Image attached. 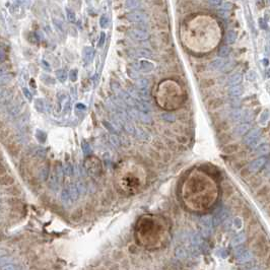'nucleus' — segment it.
I'll return each mask as SVG.
<instances>
[{
    "label": "nucleus",
    "instance_id": "nucleus-1",
    "mask_svg": "<svg viewBox=\"0 0 270 270\" xmlns=\"http://www.w3.org/2000/svg\"><path fill=\"white\" fill-rule=\"evenodd\" d=\"M60 169L56 170V172H53L51 174L50 179L48 181V186L52 191L56 192L59 189V183H60Z\"/></svg>",
    "mask_w": 270,
    "mask_h": 270
},
{
    "label": "nucleus",
    "instance_id": "nucleus-2",
    "mask_svg": "<svg viewBox=\"0 0 270 270\" xmlns=\"http://www.w3.org/2000/svg\"><path fill=\"white\" fill-rule=\"evenodd\" d=\"M259 136H260V129H258V128L253 129V130H251L250 132L247 133L246 136H245V139H244V141H245L246 144L251 145L254 141L258 140Z\"/></svg>",
    "mask_w": 270,
    "mask_h": 270
},
{
    "label": "nucleus",
    "instance_id": "nucleus-3",
    "mask_svg": "<svg viewBox=\"0 0 270 270\" xmlns=\"http://www.w3.org/2000/svg\"><path fill=\"white\" fill-rule=\"evenodd\" d=\"M265 164H266V158L265 157H260V158H258V160L254 161H252V163L250 164L249 171H250V172H252V173L258 172V171L261 169V168L264 166Z\"/></svg>",
    "mask_w": 270,
    "mask_h": 270
},
{
    "label": "nucleus",
    "instance_id": "nucleus-4",
    "mask_svg": "<svg viewBox=\"0 0 270 270\" xmlns=\"http://www.w3.org/2000/svg\"><path fill=\"white\" fill-rule=\"evenodd\" d=\"M67 191L69 193V195H70L72 202L77 201L79 198V191H78L77 187H76V185H69V187L67 188Z\"/></svg>",
    "mask_w": 270,
    "mask_h": 270
},
{
    "label": "nucleus",
    "instance_id": "nucleus-5",
    "mask_svg": "<svg viewBox=\"0 0 270 270\" xmlns=\"http://www.w3.org/2000/svg\"><path fill=\"white\" fill-rule=\"evenodd\" d=\"M61 201L63 203V205H65L66 207H69V206L73 203V202H72L71 198H70V195H69L67 189H64L61 192Z\"/></svg>",
    "mask_w": 270,
    "mask_h": 270
},
{
    "label": "nucleus",
    "instance_id": "nucleus-6",
    "mask_svg": "<svg viewBox=\"0 0 270 270\" xmlns=\"http://www.w3.org/2000/svg\"><path fill=\"white\" fill-rule=\"evenodd\" d=\"M237 259H238V261L241 263L249 262L250 260L252 259V254H251L250 252H248V251H246V250H244L243 252H241L239 255L237 256Z\"/></svg>",
    "mask_w": 270,
    "mask_h": 270
},
{
    "label": "nucleus",
    "instance_id": "nucleus-7",
    "mask_svg": "<svg viewBox=\"0 0 270 270\" xmlns=\"http://www.w3.org/2000/svg\"><path fill=\"white\" fill-rule=\"evenodd\" d=\"M227 216V212H225V210L224 208L220 209V211H217L216 213L214 214V216L212 217V220H213V222L215 225H217L220 222H221L222 220H224V218Z\"/></svg>",
    "mask_w": 270,
    "mask_h": 270
},
{
    "label": "nucleus",
    "instance_id": "nucleus-8",
    "mask_svg": "<svg viewBox=\"0 0 270 270\" xmlns=\"http://www.w3.org/2000/svg\"><path fill=\"white\" fill-rule=\"evenodd\" d=\"M243 93H244V87H242V85H240V84L233 85V87L230 88V94H231V96L238 97V96L243 94Z\"/></svg>",
    "mask_w": 270,
    "mask_h": 270
},
{
    "label": "nucleus",
    "instance_id": "nucleus-9",
    "mask_svg": "<svg viewBox=\"0 0 270 270\" xmlns=\"http://www.w3.org/2000/svg\"><path fill=\"white\" fill-rule=\"evenodd\" d=\"M200 222H201V224L203 225V227L210 228L212 227V224H213V220H212V216H210V215H204V216L201 217Z\"/></svg>",
    "mask_w": 270,
    "mask_h": 270
},
{
    "label": "nucleus",
    "instance_id": "nucleus-10",
    "mask_svg": "<svg viewBox=\"0 0 270 270\" xmlns=\"http://www.w3.org/2000/svg\"><path fill=\"white\" fill-rule=\"evenodd\" d=\"M248 130H249V125H248V124H242V125H239L237 127L236 130H235V133H236L237 135L241 136L247 133Z\"/></svg>",
    "mask_w": 270,
    "mask_h": 270
},
{
    "label": "nucleus",
    "instance_id": "nucleus-11",
    "mask_svg": "<svg viewBox=\"0 0 270 270\" xmlns=\"http://www.w3.org/2000/svg\"><path fill=\"white\" fill-rule=\"evenodd\" d=\"M241 81H242V75L241 74H235L228 78V84L230 85L239 84Z\"/></svg>",
    "mask_w": 270,
    "mask_h": 270
},
{
    "label": "nucleus",
    "instance_id": "nucleus-12",
    "mask_svg": "<svg viewBox=\"0 0 270 270\" xmlns=\"http://www.w3.org/2000/svg\"><path fill=\"white\" fill-rule=\"evenodd\" d=\"M62 172L66 177H70L73 175V167L71 166V164H66L64 165V167H63Z\"/></svg>",
    "mask_w": 270,
    "mask_h": 270
},
{
    "label": "nucleus",
    "instance_id": "nucleus-13",
    "mask_svg": "<svg viewBox=\"0 0 270 270\" xmlns=\"http://www.w3.org/2000/svg\"><path fill=\"white\" fill-rule=\"evenodd\" d=\"M224 60H222V59H215V60H213V61L211 62V64H210V66H211V68L212 69H220V68H221L222 66L224 65Z\"/></svg>",
    "mask_w": 270,
    "mask_h": 270
},
{
    "label": "nucleus",
    "instance_id": "nucleus-14",
    "mask_svg": "<svg viewBox=\"0 0 270 270\" xmlns=\"http://www.w3.org/2000/svg\"><path fill=\"white\" fill-rule=\"evenodd\" d=\"M237 40V34L235 31H228L225 36V42L227 44H233Z\"/></svg>",
    "mask_w": 270,
    "mask_h": 270
},
{
    "label": "nucleus",
    "instance_id": "nucleus-15",
    "mask_svg": "<svg viewBox=\"0 0 270 270\" xmlns=\"http://www.w3.org/2000/svg\"><path fill=\"white\" fill-rule=\"evenodd\" d=\"M35 108L37 109V111L39 112H44V109H45V102L41 98H37L35 101Z\"/></svg>",
    "mask_w": 270,
    "mask_h": 270
},
{
    "label": "nucleus",
    "instance_id": "nucleus-16",
    "mask_svg": "<svg viewBox=\"0 0 270 270\" xmlns=\"http://www.w3.org/2000/svg\"><path fill=\"white\" fill-rule=\"evenodd\" d=\"M269 151H270V145H268V144H263V145H261V146H259L258 149H257V153L260 155L267 154Z\"/></svg>",
    "mask_w": 270,
    "mask_h": 270
},
{
    "label": "nucleus",
    "instance_id": "nucleus-17",
    "mask_svg": "<svg viewBox=\"0 0 270 270\" xmlns=\"http://www.w3.org/2000/svg\"><path fill=\"white\" fill-rule=\"evenodd\" d=\"M136 84H137L139 91H145L148 87V80L147 79L142 78V79H140V80H138Z\"/></svg>",
    "mask_w": 270,
    "mask_h": 270
},
{
    "label": "nucleus",
    "instance_id": "nucleus-18",
    "mask_svg": "<svg viewBox=\"0 0 270 270\" xmlns=\"http://www.w3.org/2000/svg\"><path fill=\"white\" fill-rule=\"evenodd\" d=\"M245 239H246V236L244 234H240V235H238V236L235 238L234 239V241H233V245L234 246H238V245H240V244H242L244 241H245Z\"/></svg>",
    "mask_w": 270,
    "mask_h": 270
},
{
    "label": "nucleus",
    "instance_id": "nucleus-19",
    "mask_svg": "<svg viewBox=\"0 0 270 270\" xmlns=\"http://www.w3.org/2000/svg\"><path fill=\"white\" fill-rule=\"evenodd\" d=\"M140 69L142 71H150V70H152V69H153V65L151 64V63H149V62H145V61H143V62H141L140 63Z\"/></svg>",
    "mask_w": 270,
    "mask_h": 270
},
{
    "label": "nucleus",
    "instance_id": "nucleus-20",
    "mask_svg": "<svg viewBox=\"0 0 270 270\" xmlns=\"http://www.w3.org/2000/svg\"><path fill=\"white\" fill-rule=\"evenodd\" d=\"M76 187H77L78 191H79V194L83 195L87 193V186L84 185L83 182H81V181H79V182H77V184H76Z\"/></svg>",
    "mask_w": 270,
    "mask_h": 270
},
{
    "label": "nucleus",
    "instance_id": "nucleus-21",
    "mask_svg": "<svg viewBox=\"0 0 270 270\" xmlns=\"http://www.w3.org/2000/svg\"><path fill=\"white\" fill-rule=\"evenodd\" d=\"M36 137L37 139L39 140L40 142H42V143H44V142L46 141V138H47V135L45 132L41 131V130H38L37 133H36Z\"/></svg>",
    "mask_w": 270,
    "mask_h": 270
},
{
    "label": "nucleus",
    "instance_id": "nucleus-22",
    "mask_svg": "<svg viewBox=\"0 0 270 270\" xmlns=\"http://www.w3.org/2000/svg\"><path fill=\"white\" fill-rule=\"evenodd\" d=\"M231 50L230 48H228L227 46H224L221 47V48L220 49V52H218V55H220V57H227L228 56V54H230Z\"/></svg>",
    "mask_w": 270,
    "mask_h": 270
},
{
    "label": "nucleus",
    "instance_id": "nucleus-23",
    "mask_svg": "<svg viewBox=\"0 0 270 270\" xmlns=\"http://www.w3.org/2000/svg\"><path fill=\"white\" fill-rule=\"evenodd\" d=\"M81 147H82V151H83V153L85 154V155H87V154H90L91 153V146H90V144L87 143V142H85V141H82V143H81Z\"/></svg>",
    "mask_w": 270,
    "mask_h": 270
},
{
    "label": "nucleus",
    "instance_id": "nucleus-24",
    "mask_svg": "<svg viewBox=\"0 0 270 270\" xmlns=\"http://www.w3.org/2000/svg\"><path fill=\"white\" fill-rule=\"evenodd\" d=\"M57 78L59 79L60 81L61 82H65V80H66V74H65V72H63V71H57Z\"/></svg>",
    "mask_w": 270,
    "mask_h": 270
},
{
    "label": "nucleus",
    "instance_id": "nucleus-25",
    "mask_svg": "<svg viewBox=\"0 0 270 270\" xmlns=\"http://www.w3.org/2000/svg\"><path fill=\"white\" fill-rule=\"evenodd\" d=\"M10 76H6V75H0V85L5 84L7 82L10 81Z\"/></svg>",
    "mask_w": 270,
    "mask_h": 270
},
{
    "label": "nucleus",
    "instance_id": "nucleus-26",
    "mask_svg": "<svg viewBox=\"0 0 270 270\" xmlns=\"http://www.w3.org/2000/svg\"><path fill=\"white\" fill-rule=\"evenodd\" d=\"M134 37L136 38V39L143 40V39H146L147 35L144 33H141V31H136V33H134Z\"/></svg>",
    "mask_w": 270,
    "mask_h": 270
},
{
    "label": "nucleus",
    "instance_id": "nucleus-27",
    "mask_svg": "<svg viewBox=\"0 0 270 270\" xmlns=\"http://www.w3.org/2000/svg\"><path fill=\"white\" fill-rule=\"evenodd\" d=\"M110 140H111V142H112L114 145H116V146H119V145H120L119 138L117 137L116 135H111L110 136Z\"/></svg>",
    "mask_w": 270,
    "mask_h": 270
},
{
    "label": "nucleus",
    "instance_id": "nucleus-28",
    "mask_svg": "<svg viewBox=\"0 0 270 270\" xmlns=\"http://www.w3.org/2000/svg\"><path fill=\"white\" fill-rule=\"evenodd\" d=\"M163 119H165V120H167V121H174L175 120V116L174 115H172V114H168V113H165V114H163Z\"/></svg>",
    "mask_w": 270,
    "mask_h": 270
},
{
    "label": "nucleus",
    "instance_id": "nucleus-29",
    "mask_svg": "<svg viewBox=\"0 0 270 270\" xmlns=\"http://www.w3.org/2000/svg\"><path fill=\"white\" fill-rule=\"evenodd\" d=\"M233 66H234V63H233V62H231V64H230V62H228L227 64H225V63H224V65L222 66V71L227 72L228 70H231Z\"/></svg>",
    "mask_w": 270,
    "mask_h": 270
},
{
    "label": "nucleus",
    "instance_id": "nucleus-30",
    "mask_svg": "<svg viewBox=\"0 0 270 270\" xmlns=\"http://www.w3.org/2000/svg\"><path fill=\"white\" fill-rule=\"evenodd\" d=\"M12 263H9V264H6L5 266H2L1 269H5V270H14V269H18L15 265H11Z\"/></svg>",
    "mask_w": 270,
    "mask_h": 270
},
{
    "label": "nucleus",
    "instance_id": "nucleus-31",
    "mask_svg": "<svg viewBox=\"0 0 270 270\" xmlns=\"http://www.w3.org/2000/svg\"><path fill=\"white\" fill-rule=\"evenodd\" d=\"M23 91H24V94L25 96V98H27L28 101H31V98H33V96H31V94L30 93V91H28V88H24Z\"/></svg>",
    "mask_w": 270,
    "mask_h": 270
},
{
    "label": "nucleus",
    "instance_id": "nucleus-32",
    "mask_svg": "<svg viewBox=\"0 0 270 270\" xmlns=\"http://www.w3.org/2000/svg\"><path fill=\"white\" fill-rule=\"evenodd\" d=\"M69 110H70V101H69V98H67V101H66V103L64 105V114H67L69 112Z\"/></svg>",
    "mask_w": 270,
    "mask_h": 270
},
{
    "label": "nucleus",
    "instance_id": "nucleus-33",
    "mask_svg": "<svg viewBox=\"0 0 270 270\" xmlns=\"http://www.w3.org/2000/svg\"><path fill=\"white\" fill-rule=\"evenodd\" d=\"M268 116H269V112H268V111H264V112L262 113V115H261V119H260V121H261V122H265L266 120L268 119Z\"/></svg>",
    "mask_w": 270,
    "mask_h": 270
},
{
    "label": "nucleus",
    "instance_id": "nucleus-34",
    "mask_svg": "<svg viewBox=\"0 0 270 270\" xmlns=\"http://www.w3.org/2000/svg\"><path fill=\"white\" fill-rule=\"evenodd\" d=\"M12 261V260L10 258H0V267H1L2 264H9Z\"/></svg>",
    "mask_w": 270,
    "mask_h": 270
},
{
    "label": "nucleus",
    "instance_id": "nucleus-35",
    "mask_svg": "<svg viewBox=\"0 0 270 270\" xmlns=\"http://www.w3.org/2000/svg\"><path fill=\"white\" fill-rule=\"evenodd\" d=\"M234 224H235V227H236L237 228H240V227H241V225H242V220H241V218H239V217L235 218Z\"/></svg>",
    "mask_w": 270,
    "mask_h": 270
},
{
    "label": "nucleus",
    "instance_id": "nucleus-36",
    "mask_svg": "<svg viewBox=\"0 0 270 270\" xmlns=\"http://www.w3.org/2000/svg\"><path fill=\"white\" fill-rule=\"evenodd\" d=\"M104 125L106 126L107 128L109 129V130H111V132H114V133H116V132H117V131H116V129L114 128L113 125H111L110 123H108V122H104Z\"/></svg>",
    "mask_w": 270,
    "mask_h": 270
},
{
    "label": "nucleus",
    "instance_id": "nucleus-37",
    "mask_svg": "<svg viewBox=\"0 0 270 270\" xmlns=\"http://www.w3.org/2000/svg\"><path fill=\"white\" fill-rule=\"evenodd\" d=\"M77 72H76L75 70H73V71H71L70 72V79H71V81H76V79H77Z\"/></svg>",
    "mask_w": 270,
    "mask_h": 270
},
{
    "label": "nucleus",
    "instance_id": "nucleus-38",
    "mask_svg": "<svg viewBox=\"0 0 270 270\" xmlns=\"http://www.w3.org/2000/svg\"><path fill=\"white\" fill-rule=\"evenodd\" d=\"M209 3H210L211 5H220L221 3V0H208Z\"/></svg>",
    "mask_w": 270,
    "mask_h": 270
},
{
    "label": "nucleus",
    "instance_id": "nucleus-39",
    "mask_svg": "<svg viewBox=\"0 0 270 270\" xmlns=\"http://www.w3.org/2000/svg\"><path fill=\"white\" fill-rule=\"evenodd\" d=\"M259 24H260V28H267V25H266L265 21L263 20H259Z\"/></svg>",
    "mask_w": 270,
    "mask_h": 270
},
{
    "label": "nucleus",
    "instance_id": "nucleus-40",
    "mask_svg": "<svg viewBox=\"0 0 270 270\" xmlns=\"http://www.w3.org/2000/svg\"><path fill=\"white\" fill-rule=\"evenodd\" d=\"M76 109H78V110H84L85 109V106H84V105H82V104H77V105H76Z\"/></svg>",
    "mask_w": 270,
    "mask_h": 270
},
{
    "label": "nucleus",
    "instance_id": "nucleus-41",
    "mask_svg": "<svg viewBox=\"0 0 270 270\" xmlns=\"http://www.w3.org/2000/svg\"><path fill=\"white\" fill-rule=\"evenodd\" d=\"M263 64H264L265 66L268 65V60L267 59H263Z\"/></svg>",
    "mask_w": 270,
    "mask_h": 270
},
{
    "label": "nucleus",
    "instance_id": "nucleus-42",
    "mask_svg": "<svg viewBox=\"0 0 270 270\" xmlns=\"http://www.w3.org/2000/svg\"><path fill=\"white\" fill-rule=\"evenodd\" d=\"M267 53H268V55H270V43H269V45L267 47Z\"/></svg>",
    "mask_w": 270,
    "mask_h": 270
},
{
    "label": "nucleus",
    "instance_id": "nucleus-43",
    "mask_svg": "<svg viewBox=\"0 0 270 270\" xmlns=\"http://www.w3.org/2000/svg\"><path fill=\"white\" fill-rule=\"evenodd\" d=\"M266 75H267V77H270V69H268L267 72H266Z\"/></svg>",
    "mask_w": 270,
    "mask_h": 270
}]
</instances>
